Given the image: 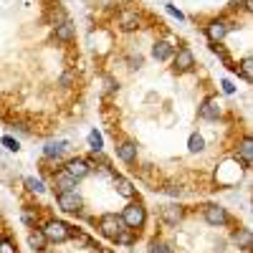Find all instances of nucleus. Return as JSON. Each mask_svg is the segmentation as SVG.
<instances>
[{
	"mask_svg": "<svg viewBox=\"0 0 253 253\" xmlns=\"http://www.w3.org/2000/svg\"><path fill=\"white\" fill-rule=\"evenodd\" d=\"M122 218V223L129 228V230H137V228H142L144 225V208H142V203H129L124 208V213L119 215Z\"/></svg>",
	"mask_w": 253,
	"mask_h": 253,
	"instance_id": "1",
	"label": "nucleus"
},
{
	"mask_svg": "<svg viewBox=\"0 0 253 253\" xmlns=\"http://www.w3.org/2000/svg\"><path fill=\"white\" fill-rule=\"evenodd\" d=\"M99 230L107 238H112V241H117V236L122 233V230H126V225L122 223V218L119 215H114V213H107V215H101L99 218Z\"/></svg>",
	"mask_w": 253,
	"mask_h": 253,
	"instance_id": "2",
	"label": "nucleus"
},
{
	"mask_svg": "<svg viewBox=\"0 0 253 253\" xmlns=\"http://www.w3.org/2000/svg\"><path fill=\"white\" fill-rule=\"evenodd\" d=\"M43 236L51 243H63V241L71 238V228L66 223H61V220H48L46 228H43Z\"/></svg>",
	"mask_w": 253,
	"mask_h": 253,
	"instance_id": "3",
	"label": "nucleus"
},
{
	"mask_svg": "<svg viewBox=\"0 0 253 253\" xmlns=\"http://www.w3.org/2000/svg\"><path fill=\"white\" fill-rule=\"evenodd\" d=\"M58 208L63 210V213H79L81 198H79L76 190H63V193H58Z\"/></svg>",
	"mask_w": 253,
	"mask_h": 253,
	"instance_id": "4",
	"label": "nucleus"
},
{
	"mask_svg": "<svg viewBox=\"0 0 253 253\" xmlns=\"http://www.w3.org/2000/svg\"><path fill=\"white\" fill-rule=\"evenodd\" d=\"M205 220H208L210 225H215V228L225 225V223H228L225 208H220V205H208V208H205Z\"/></svg>",
	"mask_w": 253,
	"mask_h": 253,
	"instance_id": "5",
	"label": "nucleus"
},
{
	"mask_svg": "<svg viewBox=\"0 0 253 253\" xmlns=\"http://www.w3.org/2000/svg\"><path fill=\"white\" fill-rule=\"evenodd\" d=\"M89 170H91V167H89V162L86 160H69L66 162V172L74 177V180H81V177H86L89 175Z\"/></svg>",
	"mask_w": 253,
	"mask_h": 253,
	"instance_id": "6",
	"label": "nucleus"
},
{
	"mask_svg": "<svg viewBox=\"0 0 253 253\" xmlns=\"http://www.w3.org/2000/svg\"><path fill=\"white\" fill-rule=\"evenodd\" d=\"M193 63H195V56L190 48H180L175 53V71H190L193 69Z\"/></svg>",
	"mask_w": 253,
	"mask_h": 253,
	"instance_id": "7",
	"label": "nucleus"
},
{
	"mask_svg": "<svg viewBox=\"0 0 253 253\" xmlns=\"http://www.w3.org/2000/svg\"><path fill=\"white\" fill-rule=\"evenodd\" d=\"M119 28L126 31V33L137 31V28H139V15H137L134 10H122V13H119Z\"/></svg>",
	"mask_w": 253,
	"mask_h": 253,
	"instance_id": "8",
	"label": "nucleus"
},
{
	"mask_svg": "<svg viewBox=\"0 0 253 253\" xmlns=\"http://www.w3.org/2000/svg\"><path fill=\"white\" fill-rule=\"evenodd\" d=\"M236 160L246 167H251V162H253V142H251V137H246L243 142H241V147H238V155H236Z\"/></svg>",
	"mask_w": 253,
	"mask_h": 253,
	"instance_id": "9",
	"label": "nucleus"
},
{
	"mask_svg": "<svg viewBox=\"0 0 253 253\" xmlns=\"http://www.w3.org/2000/svg\"><path fill=\"white\" fill-rule=\"evenodd\" d=\"M230 31V26L225 23V20H213V23L208 26V38L213 41V43H218V41L225 38V33Z\"/></svg>",
	"mask_w": 253,
	"mask_h": 253,
	"instance_id": "10",
	"label": "nucleus"
},
{
	"mask_svg": "<svg viewBox=\"0 0 253 253\" xmlns=\"http://www.w3.org/2000/svg\"><path fill=\"white\" fill-rule=\"evenodd\" d=\"M180 218H182V208H180V205H165V208H162V220H165L167 225H177Z\"/></svg>",
	"mask_w": 253,
	"mask_h": 253,
	"instance_id": "11",
	"label": "nucleus"
},
{
	"mask_svg": "<svg viewBox=\"0 0 253 253\" xmlns=\"http://www.w3.org/2000/svg\"><path fill=\"white\" fill-rule=\"evenodd\" d=\"M233 241H236V246L243 248V251H251V248H253V233H251L248 228L236 230V233H233Z\"/></svg>",
	"mask_w": 253,
	"mask_h": 253,
	"instance_id": "12",
	"label": "nucleus"
},
{
	"mask_svg": "<svg viewBox=\"0 0 253 253\" xmlns=\"http://www.w3.org/2000/svg\"><path fill=\"white\" fill-rule=\"evenodd\" d=\"M200 117H203V119H218V117H220V104H218V99H208L203 107H200Z\"/></svg>",
	"mask_w": 253,
	"mask_h": 253,
	"instance_id": "13",
	"label": "nucleus"
},
{
	"mask_svg": "<svg viewBox=\"0 0 253 253\" xmlns=\"http://www.w3.org/2000/svg\"><path fill=\"white\" fill-rule=\"evenodd\" d=\"M117 155H119V160H124V162H134V160H137V147H134L132 142H122V144L117 147Z\"/></svg>",
	"mask_w": 253,
	"mask_h": 253,
	"instance_id": "14",
	"label": "nucleus"
},
{
	"mask_svg": "<svg viewBox=\"0 0 253 253\" xmlns=\"http://www.w3.org/2000/svg\"><path fill=\"white\" fill-rule=\"evenodd\" d=\"M152 56H155L157 61H167V58L172 56V46L167 43V41H157L155 48H152Z\"/></svg>",
	"mask_w": 253,
	"mask_h": 253,
	"instance_id": "15",
	"label": "nucleus"
},
{
	"mask_svg": "<svg viewBox=\"0 0 253 253\" xmlns=\"http://www.w3.org/2000/svg\"><path fill=\"white\" fill-rule=\"evenodd\" d=\"M53 182H56V187H58V193H63V190H74V187H76V180H74L66 170H63L61 175H56Z\"/></svg>",
	"mask_w": 253,
	"mask_h": 253,
	"instance_id": "16",
	"label": "nucleus"
},
{
	"mask_svg": "<svg viewBox=\"0 0 253 253\" xmlns=\"http://www.w3.org/2000/svg\"><path fill=\"white\" fill-rule=\"evenodd\" d=\"M56 38L58 41H71L74 38V23L71 20H61V23L56 26Z\"/></svg>",
	"mask_w": 253,
	"mask_h": 253,
	"instance_id": "17",
	"label": "nucleus"
},
{
	"mask_svg": "<svg viewBox=\"0 0 253 253\" xmlns=\"http://www.w3.org/2000/svg\"><path fill=\"white\" fill-rule=\"evenodd\" d=\"M28 243H31V248H36V251H43L46 248V236H43V230H31L28 233Z\"/></svg>",
	"mask_w": 253,
	"mask_h": 253,
	"instance_id": "18",
	"label": "nucleus"
},
{
	"mask_svg": "<svg viewBox=\"0 0 253 253\" xmlns=\"http://www.w3.org/2000/svg\"><path fill=\"white\" fill-rule=\"evenodd\" d=\"M66 147H69L66 142H48V144L43 147V155H46V157H51V160H53V157H61Z\"/></svg>",
	"mask_w": 253,
	"mask_h": 253,
	"instance_id": "19",
	"label": "nucleus"
},
{
	"mask_svg": "<svg viewBox=\"0 0 253 253\" xmlns=\"http://www.w3.org/2000/svg\"><path fill=\"white\" fill-rule=\"evenodd\" d=\"M114 185H117V193H119L122 198H132V195H134V187H132V182H129V180H124V177H114Z\"/></svg>",
	"mask_w": 253,
	"mask_h": 253,
	"instance_id": "20",
	"label": "nucleus"
},
{
	"mask_svg": "<svg viewBox=\"0 0 253 253\" xmlns=\"http://www.w3.org/2000/svg\"><path fill=\"white\" fill-rule=\"evenodd\" d=\"M89 147H91L94 152H101V150H104V137H101L96 129L89 132Z\"/></svg>",
	"mask_w": 253,
	"mask_h": 253,
	"instance_id": "21",
	"label": "nucleus"
},
{
	"mask_svg": "<svg viewBox=\"0 0 253 253\" xmlns=\"http://www.w3.org/2000/svg\"><path fill=\"white\" fill-rule=\"evenodd\" d=\"M187 147H190V152H200L203 147H205V139L200 134H193V137H190V142H187Z\"/></svg>",
	"mask_w": 253,
	"mask_h": 253,
	"instance_id": "22",
	"label": "nucleus"
},
{
	"mask_svg": "<svg viewBox=\"0 0 253 253\" xmlns=\"http://www.w3.org/2000/svg\"><path fill=\"white\" fill-rule=\"evenodd\" d=\"M241 74H243L246 81L253 79V61H251V58H243V61H241Z\"/></svg>",
	"mask_w": 253,
	"mask_h": 253,
	"instance_id": "23",
	"label": "nucleus"
},
{
	"mask_svg": "<svg viewBox=\"0 0 253 253\" xmlns=\"http://www.w3.org/2000/svg\"><path fill=\"white\" fill-rule=\"evenodd\" d=\"M162 193L172 195V198H180V195H182V187H180V185H175V182H167V185L162 187Z\"/></svg>",
	"mask_w": 253,
	"mask_h": 253,
	"instance_id": "24",
	"label": "nucleus"
},
{
	"mask_svg": "<svg viewBox=\"0 0 253 253\" xmlns=\"http://www.w3.org/2000/svg\"><path fill=\"white\" fill-rule=\"evenodd\" d=\"M26 187L28 190H33V193H43V182H41V180H36V177H26Z\"/></svg>",
	"mask_w": 253,
	"mask_h": 253,
	"instance_id": "25",
	"label": "nucleus"
},
{
	"mask_svg": "<svg viewBox=\"0 0 253 253\" xmlns=\"http://www.w3.org/2000/svg\"><path fill=\"white\" fill-rule=\"evenodd\" d=\"M3 144L8 147L10 152H18V150H20V147H18V139H13V137H3Z\"/></svg>",
	"mask_w": 253,
	"mask_h": 253,
	"instance_id": "26",
	"label": "nucleus"
},
{
	"mask_svg": "<svg viewBox=\"0 0 253 253\" xmlns=\"http://www.w3.org/2000/svg\"><path fill=\"white\" fill-rule=\"evenodd\" d=\"M0 253H15V246L8 238H3V241H0Z\"/></svg>",
	"mask_w": 253,
	"mask_h": 253,
	"instance_id": "27",
	"label": "nucleus"
},
{
	"mask_svg": "<svg viewBox=\"0 0 253 253\" xmlns=\"http://www.w3.org/2000/svg\"><path fill=\"white\" fill-rule=\"evenodd\" d=\"M150 253H172V251H170V246H165V243H152Z\"/></svg>",
	"mask_w": 253,
	"mask_h": 253,
	"instance_id": "28",
	"label": "nucleus"
},
{
	"mask_svg": "<svg viewBox=\"0 0 253 253\" xmlns=\"http://www.w3.org/2000/svg\"><path fill=\"white\" fill-rule=\"evenodd\" d=\"M220 86H223V91H225V94H233V91H236V86H233V84H230L228 79H223Z\"/></svg>",
	"mask_w": 253,
	"mask_h": 253,
	"instance_id": "29",
	"label": "nucleus"
},
{
	"mask_svg": "<svg viewBox=\"0 0 253 253\" xmlns=\"http://www.w3.org/2000/svg\"><path fill=\"white\" fill-rule=\"evenodd\" d=\"M167 13H172V15H175L177 20H182V13H180L177 8H172V5H167Z\"/></svg>",
	"mask_w": 253,
	"mask_h": 253,
	"instance_id": "30",
	"label": "nucleus"
}]
</instances>
